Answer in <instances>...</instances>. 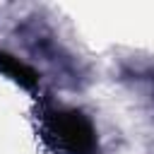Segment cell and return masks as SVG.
I'll list each match as a JSON object with an SVG mask.
<instances>
[{
	"label": "cell",
	"mask_w": 154,
	"mask_h": 154,
	"mask_svg": "<svg viewBox=\"0 0 154 154\" xmlns=\"http://www.w3.org/2000/svg\"><path fill=\"white\" fill-rule=\"evenodd\" d=\"M0 67H2L10 77H14L17 82H22L24 87H34V84H36V72H34L31 67H26L24 63H19L17 58L2 53V51H0Z\"/></svg>",
	"instance_id": "obj_2"
},
{
	"label": "cell",
	"mask_w": 154,
	"mask_h": 154,
	"mask_svg": "<svg viewBox=\"0 0 154 154\" xmlns=\"http://www.w3.org/2000/svg\"><path fill=\"white\" fill-rule=\"evenodd\" d=\"M53 130L55 135L60 137V142L77 152V154H84L91 149L94 144V135H91V128L89 123L82 118V113L77 111H60V113H53Z\"/></svg>",
	"instance_id": "obj_1"
}]
</instances>
